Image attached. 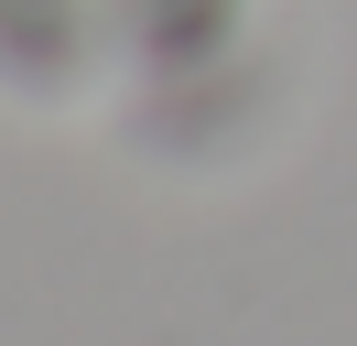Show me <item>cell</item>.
<instances>
[{
  "label": "cell",
  "instance_id": "6da1fadb",
  "mask_svg": "<svg viewBox=\"0 0 357 346\" xmlns=\"http://www.w3.org/2000/svg\"><path fill=\"white\" fill-rule=\"evenodd\" d=\"M109 0H0V98L11 108H76L109 76Z\"/></svg>",
  "mask_w": 357,
  "mask_h": 346
},
{
  "label": "cell",
  "instance_id": "7a4b0ae2",
  "mask_svg": "<svg viewBox=\"0 0 357 346\" xmlns=\"http://www.w3.org/2000/svg\"><path fill=\"white\" fill-rule=\"evenodd\" d=\"M249 43V0H109V54L141 86H195Z\"/></svg>",
  "mask_w": 357,
  "mask_h": 346
}]
</instances>
